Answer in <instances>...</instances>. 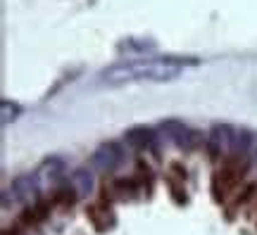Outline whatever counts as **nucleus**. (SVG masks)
<instances>
[{
	"instance_id": "nucleus-1",
	"label": "nucleus",
	"mask_w": 257,
	"mask_h": 235,
	"mask_svg": "<svg viewBox=\"0 0 257 235\" xmlns=\"http://www.w3.org/2000/svg\"><path fill=\"white\" fill-rule=\"evenodd\" d=\"M198 60H181V57H143V60H126L102 69L100 81L105 86H124V83H165L176 79L184 67H193Z\"/></svg>"
},
{
	"instance_id": "nucleus-2",
	"label": "nucleus",
	"mask_w": 257,
	"mask_h": 235,
	"mask_svg": "<svg viewBox=\"0 0 257 235\" xmlns=\"http://www.w3.org/2000/svg\"><path fill=\"white\" fill-rule=\"evenodd\" d=\"M157 131H160V136L165 138V140H169V143L176 145V147L193 150V147L198 145V136L186 126L184 121H179V119H165V121L157 126Z\"/></svg>"
},
{
	"instance_id": "nucleus-3",
	"label": "nucleus",
	"mask_w": 257,
	"mask_h": 235,
	"mask_svg": "<svg viewBox=\"0 0 257 235\" xmlns=\"http://www.w3.org/2000/svg\"><path fill=\"white\" fill-rule=\"evenodd\" d=\"M124 162V150L119 143H102L91 157V164L95 171L100 173H112L117 171Z\"/></svg>"
},
{
	"instance_id": "nucleus-4",
	"label": "nucleus",
	"mask_w": 257,
	"mask_h": 235,
	"mask_svg": "<svg viewBox=\"0 0 257 235\" xmlns=\"http://www.w3.org/2000/svg\"><path fill=\"white\" fill-rule=\"evenodd\" d=\"M233 138H236V128L229 124H214L207 133V147H210L212 157H224V154L233 152Z\"/></svg>"
},
{
	"instance_id": "nucleus-5",
	"label": "nucleus",
	"mask_w": 257,
	"mask_h": 235,
	"mask_svg": "<svg viewBox=\"0 0 257 235\" xmlns=\"http://www.w3.org/2000/svg\"><path fill=\"white\" fill-rule=\"evenodd\" d=\"M41 190V181H38L36 173H22L17 176L12 185H10V195L15 202H34Z\"/></svg>"
},
{
	"instance_id": "nucleus-6",
	"label": "nucleus",
	"mask_w": 257,
	"mask_h": 235,
	"mask_svg": "<svg viewBox=\"0 0 257 235\" xmlns=\"http://www.w3.org/2000/svg\"><path fill=\"white\" fill-rule=\"evenodd\" d=\"M36 176H38V181H41V185H57L64 176V162L60 157H50V159H46V162L41 164Z\"/></svg>"
},
{
	"instance_id": "nucleus-7",
	"label": "nucleus",
	"mask_w": 257,
	"mask_h": 235,
	"mask_svg": "<svg viewBox=\"0 0 257 235\" xmlns=\"http://www.w3.org/2000/svg\"><path fill=\"white\" fill-rule=\"evenodd\" d=\"M124 138H126V143L131 145V147H136V150H150V147L155 145V131H153V128H146V126L128 128L126 133H124Z\"/></svg>"
},
{
	"instance_id": "nucleus-8",
	"label": "nucleus",
	"mask_w": 257,
	"mask_h": 235,
	"mask_svg": "<svg viewBox=\"0 0 257 235\" xmlns=\"http://www.w3.org/2000/svg\"><path fill=\"white\" fill-rule=\"evenodd\" d=\"M69 183H72V190L79 197H88L93 190V173L88 169H76L69 176Z\"/></svg>"
},
{
	"instance_id": "nucleus-9",
	"label": "nucleus",
	"mask_w": 257,
	"mask_h": 235,
	"mask_svg": "<svg viewBox=\"0 0 257 235\" xmlns=\"http://www.w3.org/2000/svg\"><path fill=\"white\" fill-rule=\"evenodd\" d=\"M22 114V107H19L17 102H12V100H3L0 102V121L8 126L10 121H15V119Z\"/></svg>"
}]
</instances>
